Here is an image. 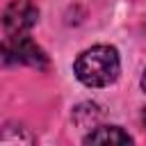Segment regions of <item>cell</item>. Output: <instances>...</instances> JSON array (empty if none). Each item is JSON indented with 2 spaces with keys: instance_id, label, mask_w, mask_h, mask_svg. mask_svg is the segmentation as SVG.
<instances>
[{
  "instance_id": "6da1fadb",
  "label": "cell",
  "mask_w": 146,
  "mask_h": 146,
  "mask_svg": "<svg viewBox=\"0 0 146 146\" xmlns=\"http://www.w3.org/2000/svg\"><path fill=\"white\" fill-rule=\"evenodd\" d=\"M75 78L84 87H107L119 78L121 59L112 46H91L82 50L73 64Z\"/></svg>"
},
{
  "instance_id": "52a82bcc",
  "label": "cell",
  "mask_w": 146,
  "mask_h": 146,
  "mask_svg": "<svg viewBox=\"0 0 146 146\" xmlns=\"http://www.w3.org/2000/svg\"><path fill=\"white\" fill-rule=\"evenodd\" d=\"M144 123H146V110H144Z\"/></svg>"
},
{
  "instance_id": "5b68a950",
  "label": "cell",
  "mask_w": 146,
  "mask_h": 146,
  "mask_svg": "<svg viewBox=\"0 0 146 146\" xmlns=\"http://www.w3.org/2000/svg\"><path fill=\"white\" fill-rule=\"evenodd\" d=\"M100 119H103V112H100V107H98L96 103H82V105H78V107L73 110V121H75L80 128L91 130V128L98 125Z\"/></svg>"
},
{
  "instance_id": "277c9868",
  "label": "cell",
  "mask_w": 146,
  "mask_h": 146,
  "mask_svg": "<svg viewBox=\"0 0 146 146\" xmlns=\"http://www.w3.org/2000/svg\"><path fill=\"white\" fill-rule=\"evenodd\" d=\"M84 144H132V137L119 125H103L84 137Z\"/></svg>"
},
{
  "instance_id": "7a4b0ae2",
  "label": "cell",
  "mask_w": 146,
  "mask_h": 146,
  "mask_svg": "<svg viewBox=\"0 0 146 146\" xmlns=\"http://www.w3.org/2000/svg\"><path fill=\"white\" fill-rule=\"evenodd\" d=\"M5 62H14V64H25V66H34V68H46L48 66V57L46 52L27 36H9L5 43Z\"/></svg>"
},
{
  "instance_id": "8992f818",
  "label": "cell",
  "mask_w": 146,
  "mask_h": 146,
  "mask_svg": "<svg viewBox=\"0 0 146 146\" xmlns=\"http://www.w3.org/2000/svg\"><path fill=\"white\" fill-rule=\"evenodd\" d=\"M141 89L146 91V71H144V75H141Z\"/></svg>"
},
{
  "instance_id": "3957f363",
  "label": "cell",
  "mask_w": 146,
  "mask_h": 146,
  "mask_svg": "<svg viewBox=\"0 0 146 146\" xmlns=\"http://www.w3.org/2000/svg\"><path fill=\"white\" fill-rule=\"evenodd\" d=\"M36 18H39V9L32 0H11L2 14L5 34L7 36H21L27 30H32Z\"/></svg>"
}]
</instances>
